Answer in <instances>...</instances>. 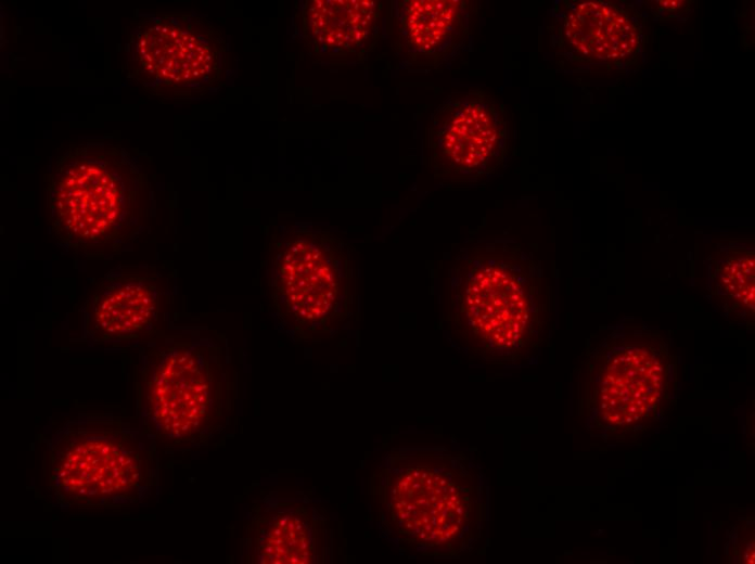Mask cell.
I'll list each match as a JSON object with an SVG mask.
<instances>
[{"label":"cell","mask_w":755,"mask_h":564,"mask_svg":"<svg viewBox=\"0 0 755 564\" xmlns=\"http://www.w3.org/2000/svg\"><path fill=\"white\" fill-rule=\"evenodd\" d=\"M47 181L53 235L77 255L118 253L146 221L149 177L121 144H73L56 158Z\"/></svg>","instance_id":"6da1fadb"},{"label":"cell","mask_w":755,"mask_h":564,"mask_svg":"<svg viewBox=\"0 0 755 564\" xmlns=\"http://www.w3.org/2000/svg\"><path fill=\"white\" fill-rule=\"evenodd\" d=\"M381 484L388 526L419 552L455 556L482 540L484 489L465 456L442 450L404 454L388 465Z\"/></svg>","instance_id":"7a4b0ae2"},{"label":"cell","mask_w":755,"mask_h":564,"mask_svg":"<svg viewBox=\"0 0 755 564\" xmlns=\"http://www.w3.org/2000/svg\"><path fill=\"white\" fill-rule=\"evenodd\" d=\"M49 488L66 507H112L139 500L152 484V459L119 424L68 425L48 456Z\"/></svg>","instance_id":"3957f363"},{"label":"cell","mask_w":755,"mask_h":564,"mask_svg":"<svg viewBox=\"0 0 755 564\" xmlns=\"http://www.w3.org/2000/svg\"><path fill=\"white\" fill-rule=\"evenodd\" d=\"M203 350L156 344L141 369V403L150 432L169 447L209 438L222 423L218 386Z\"/></svg>","instance_id":"277c9868"},{"label":"cell","mask_w":755,"mask_h":564,"mask_svg":"<svg viewBox=\"0 0 755 564\" xmlns=\"http://www.w3.org/2000/svg\"><path fill=\"white\" fill-rule=\"evenodd\" d=\"M127 52L128 77L153 95L204 82L218 65L209 35L193 22L171 15H150L138 22Z\"/></svg>","instance_id":"5b68a950"},{"label":"cell","mask_w":755,"mask_h":564,"mask_svg":"<svg viewBox=\"0 0 755 564\" xmlns=\"http://www.w3.org/2000/svg\"><path fill=\"white\" fill-rule=\"evenodd\" d=\"M463 310L470 331L487 351H516L532 334L528 293L515 273L502 267H485L472 277Z\"/></svg>","instance_id":"8992f818"},{"label":"cell","mask_w":755,"mask_h":564,"mask_svg":"<svg viewBox=\"0 0 755 564\" xmlns=\"http://www.w3.org/2000/svg\"><path fill=\"white\" fill-rule=\"evenodd\" d=\"M158 297L153 270L124 268L110 272L86 304L87 334L105 342L142 333L157 317Z\"/></svg>","instance_id":"52a82bcc"},{"label":"cell","mask_w":755,"mask_h":564,"mask_svg":"<svg viewBox=\"0 0 755 564\" xmlns=\"http://www.w3.org/2000/svg\"><path fill=\"white\" fill-rule=\"evenodd\" d=\"M664 385L665 366L658 354L642 344H625L613 352L601 373V413L616 425L635 423L655 411Z\"/></svg>","instance_id":"ba28073f"},{"label":"cell","mask_w":755,"mask_h":564,"mask_svg":"<svg viewBox=\"0 0 755 564\" xmlns=\"http://www.w3.org/2000/svg\"><path fill=\"white\" fill-rule=\"evenodd\" d=\"M436 126L438 152L453 169H483L501 152V121L495 108L481 100H466L447 108Z\"/></svg>","instance_id":"9c48e42d"},{"label":"cell","mask_w":755,"mask_h":564,"mask_svg":"<svg viewBox=\"0 0 755 564\" xmlns=\"http://www.w3.org/2000/svg\"><path fill=\"white\" fill-rule=\"evenodd\" d=\"M564 34L570 46L592 61L619 62L629 59L639 46V30L617 5L606 1H584L567 13Z\"/></svg>","instance_id":"30bf717a"},{"label":"cell","mask_w":755,"mask_h":564,"mask_svg":"<svg viewBox=\"0 0 755 564\" xmlns=\"http://www.w3.org/2000/svg\"><path fill=\"white\" fill-rule=\"evenodd\" d=\"M254 553L263 564H308L316 559V533L296 509L269 513L255 531Z\"/></svg>","instance_id":"8fae6325"},{"label":"cell","mask_w":755,"mask_h":564,"mask_svg":"<svg viewBox=\"0 0 755 564\" xmlns=\"http://www.w3.org/2000/svg\"><path fill=\"white\" fill-rule=\"evenodd\" d=\"M378 14L371 0H315L308 11L316 39L331 48L351 49L369 36Z\"/></svg>","instance_id":"7c38bea8"},{"label":"cell","mask_w":755,"mask_h":564,"mask_svg":"<svg viewBox=\"0 0 755 564\" xmlns=\"http://www.w3.org/2000/svg\"><path fill=\"white\" fill-rule=\"evenodd\" d=\"M405 28L412 46L433 52L453 37L461 25V2L456 0H412L407 2Z\"/></svg>","instance_id":"4fadbf2b"},{"label":"cell","mask_w":755,"mask_h":564,"mask_svg":"<svg viewBox=\"0 0 755 564\" xmlns=\"http://www.w3.org/2000/svg\"><path fill=\"white\" fill-rule=\"evenodd\" d=\"M754 253L737 249L727 253L716 269V293L726 306L753 316L754 312Z\"/></svg>","instance_id":"5bb4252c"}]
</instances>
